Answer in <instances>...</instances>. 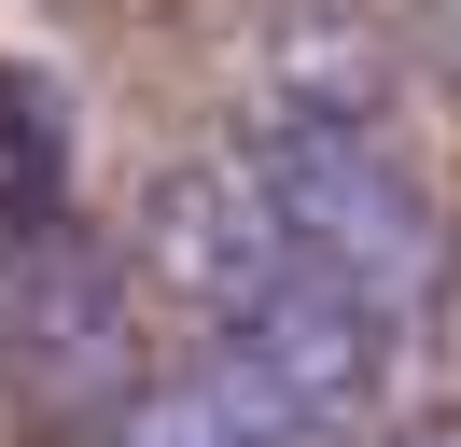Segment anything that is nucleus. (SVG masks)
Listing matches in <instances>:
<instances>
[{
    "instance_id": "nucleus-1",
    "label": "nucleus",
    "mask_w": 461,
    "mask_h": 447,
    "mask_svg": "<svg viewBox=\"0 0 461 447\" xmlns=\"http://www.w3.org/2000/svg\"><path fill=\"white\" fill-rule=\"evenodd\" d=\"M238 154H252V182L280 196L294 251H308V266L336 279L349 307L405 322V307L447 279V224H433L420 168H405L377 126H349V112H266Z\"/></svg>"
},
{
    "instance_id": "nucleus-2",
    "label": "nucleus",
    "mask_w": 461,
    "mask_h": 447,
    "mask_svg": "<svg viewBox=\"0 0 461 447\" xmlns=\"http://www.w3.org/2000/svg\"><path fill=\"white\" fill-rule=\"evenodd\" d=\"M154 279H168L182 307H196L210 335H238L252 307H280V294H308V251H294V224H280V196L252 182V154H210V168H182L168 196H154Z\"/></svg>"
},
{
    "instance_id": "nucleus-3",
    "label": "nucleus",
    "mask_w": 461,
    "mask_h": 447,
    "mask_svg": "<svg viewBox=\"0 0 461 447\" xmlns=\"http://www.w3.org/2000/svg\"><path fill=\"white\" fill-rule=\"evenodd\" d=\"M126 447H321V419L294 406L266 363L210 350V363H182V378H154L140 406H126Z\"/></svg>"
},
{
    "instance_id": "nucleus-4",
    "label": "nucleus",
    "mask_w": 461,
    "mask_h": 447,
    "mask_svg": "<svg viewBox=\"0 0 461 447\" xmlns=\"http://www.w3.org/2000/svg\"><path fill=\"white\" fill-rule=\"evenodd\" d=\"M70 224V112L42 70H0V238H57Z\"/></svg>"
},
{
    "instance_id": "nucleus-5",
    "label": "nucleus",
    "mask_w": 461,
    "mask_h": 447,
    "mask_svg": "<svg viewBox=\"0 0 461 447\" xmlns=\"http://www.w3.org/2000/svg\"><path fill=\"white\" fill-rule=\"evenodd\" d=\"M433 42H447V70H461V0H433Z\"/></svg>"
}]
</instances>
